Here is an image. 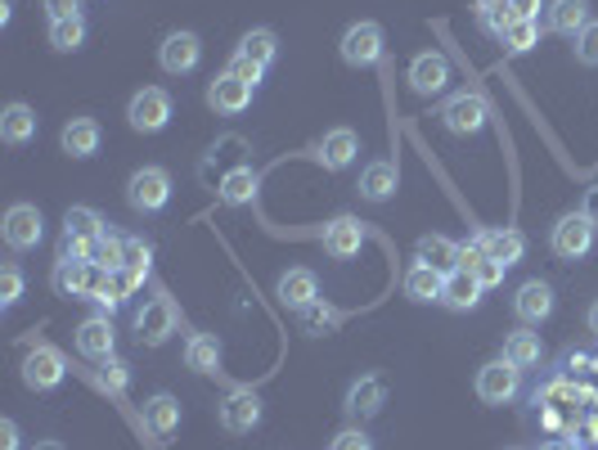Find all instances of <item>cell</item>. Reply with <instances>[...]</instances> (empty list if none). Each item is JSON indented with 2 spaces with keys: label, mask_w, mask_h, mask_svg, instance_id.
I'll return each mask as SVG.
<instances>
[{
  "label": "cell",
  "mask_w": 598,
  "mask_h": 450,
  "mask_svg": "<svg viewBox=\"0 0 598 450\" xmlns=\"http://www.w3.org/2000/svg\"><path fill=\"white\" fill-rule=\"evenodd\" d=\"M127 122H131V131H140V135H158V131L171 122V95H167L163 86L135 91L131 104H127Z\"/></svg>",
  "instance_id": "2"
},
{
  "label": "cell",
  "mask_w": 598,
  "mask_h": 450,
  "mask_svg": "<svg viewBox=\"0 0 598 450\" xmlns=\"http://www.w3.org/2000/svg\"><path fill=\"white\" fill-rule=\"evenodd\" d=\"M504 360H513L517 369H536L545 360V343H540V333L531 324H522L504 338Z\"/></svg>",
  "instance_id": "23"
},
{
  "label": "cell",
  "mask_w": 598,
  "mask_h": 450,
  "mask_svg": "<svg viewBox=\"0 0 598 450\" xmlns=\"http://www.w3.org/2000/svg\"><path fill=\"white\" fill-rule=\"evenodd\" d=\"M589 0H549V32L558 36H581L589 27Z\"/></svg>",
  "instance_id": "24"
},
{
  "label": "cell",
  "mask_w": 598,
  "mask_h": 450,
  "mask_svg": "<svg viewBox=\"0 0 598 450\" xmlns=\"http://www.w3.org/2000/svg\"><path fill=\"white\" fill-rule=\"evenodd\" d=\"M540 0H509V19H536Z\"/></svg>",
  "instance_id": "46"
},
{
  "label": "cell",
  "mask_w": 598,
  "mask_h": 450,
  "mask_svg": "<svg viewBox=\"0 0 598 450\" xmlns=\"http://www.w3.org/2000/svg\"><path fill=\"white\" fill-rule=\"evenodd\" d=\"M176 324H180V316H176V303L167 293H158V297H148V303L140 307V316H135V338H140V347H163L167 338L176 333Z\"/></svg>",
  "instance_id": "3"
},
{
  "label": "cell",
  "mask_w": 598,
  "mask_h": 450,
  "mask_svg": "<svg viewBox=\"0 0 598 450\" xmlns=\"http://www.w3.org/2000/svg\"><path fill=\"white\" fill-rule=\"evenodd\" d=\"M184 365L194 374H216L220 369V338L216 333H194L190 343H184Z\"/></svg>",
  "instance_id": "31"
},
{
  "label": "cell",
  "mask_w": 598,
  "mask_h": 450,
  "mask_svg": "<svg viewBox=\"0 0 598 450\" xmlns=\"http://www.w3.org/2000/svg\"><path fill=\"white\" fill-rule=\"evenodd\" d=\"M360 199L364 203H387L396 190H400V167L396 163H387V158H379V163H369L364 171H360Z\"/></svg>",
  "instance_id": "19"
},
{
  "label": "cell",
  "mask_w": 598,
  "mask_h": 450,
  "mask_svg": "<svg viewBox=\"0 0 598 450\" xmlns=\"http://www.w3.org/2000/svg\"><path fill=\"white\" fill-rule=\"evenodd\" d=\"M261 424V396L252 388H235L226 401H220V428L226 433H252Z\"/></svg>",
  "instance_id": "14"
},
{
  "label": "cell",
  "mask_w": 598,
  "mask_h": 450,
  "mask_svg": "<svg viewBox=\"0 0 598 450\" xmlns=\"http://www.w3.org/2000/svg\"><path fill=\"white\" fill-rule=\"evenodd\" d=\"M360 248H364V225L356 216H333L324 225V252L328 257L351 261V257H360Z\"/></svg>",
  "instance_id": "16"
},
{
  "label": "cell",
  "mask_w": 598,
  "mask_h": 450,
  "mask_svg": "<svg viewBox=\"0 0 598 450\" xmlns=\"http://www.w3.org/2000/svg\"><path fill=\"white\" fill-rule=\"evenodd\" d=\"M23 297V271H19V261H5L0 267V307H14Z\"/></svg>",
  "instance_id": "38"
},
{
  "label": "cell",
  "mask_w": 598,
  "mask_h": 450,
  "mask_svg": "<svg viewBox=\"0 0 598 450\" xmlns=\"http://www.w3.org/2000/svg\"><path fill=\"white\" fill-rule=\"evenodd\" d=\"M441 293H445V275L423 267V261H415V267L405 271V297L409 303H441Z\"/></svg>",
  "instance_id": "29"
},
{
  "label": "cell",
  "mask_w": 598,
  "mask_h": 450,
  "mask_svg": "<svg viewBox=\"0 0 598 450\" xmlns=\"http://www.w3.org/2000/svg\"><path fill=\"white\" fill-rule=\"evenodd\" d=\"M481 280L473 275V271H451L445 275V293H441V303L451 307V311H473L477 303H481Z\"/></svg>",
  "instance_id": "28"
},
{
  "label": "cell",
  "mask_w": 598,
  "mask_h": 450,
  "mask_svg": "<svg viewBox=\"0 0 598 450\" xmlns=\"http://www.w3.org/2000/svg\"><path fill=\"white\" fill-rule=\"evenodd\" d=\"M82 42H86V19H82V14H77V19H59V23H50V50L72 55V50H82Z\"/></svg>",
  "instance_id": "34"
},
{
  "label": "cell",
  "mask_w": 598,
  "mask_h": 450,
  "mask_svg": "<svg viewBox=\"0 0 598 450\" xmlns=\"http://www.w3.org/2000/svg\"><path fill=\"white\" fill-rule=\"evenodd\" d=\"M338 55H343V63L347 68H373L383 59V27L379 23H351L347 32H343V42H338Z\"/></svg>",
  "instance_id": "6"
},
{
  "label": "cell",
  "mask_w": 598,
  "mask_h": 450,
  "mask_svg": "<svg viewBox=\"0 0 598 450\" xmlns=\"http://www.w3.org/2000/svg\"><path fill=\"white\" fill-rule=\"evenodd\" d=\"M252 95H256V86L252 82H243L239 72H220V78H212L207 82V104L216 108V112H226V118H239V112H248L252 108Z\"/></svg>",
  "instance_id": "10"
},
{
  "label": "cell",
  "mask_w": 598,
  "mask_h": 450,
  "mask_svg": "<svg viewBox=\"0 0 598 450\" xmlns=\"http://www.w3.org/2000/svg\"><path fill=\"white\" fill-rule=\"evenodd\" d=\"M297 324H302L307 333H315V338H320V333H333V329L343 324V311H338V307H328L324 297H320V303H311L307 311H297Z\"/></svg>",
  "instance_id": "36"
},
{
  "label": "cell",
  "mask_w": 598,
  "mask_h": 450,
  "mask_svg": "<svg viewBox=\"0 0 598 450\" xmlns=\"http://www.w3.org/2000/svg\"><path fill=\"white\" fill-rule=\"evenodd\" d=\"M113 347H118V333H113V320L108 316H91L77 324V352L86 360H108Z\"/></svg>",
  "instance_id": "18"
},
{
  "label": "cell",
  "mask_w": 598,
  "mask_h": 450,
  "mask_svg": "<svg viewBox=\"0 0 598 450\" xmlns=\"http://www.w3.org/2000/svg\"><path fill=\"white\" fill-rule=\"evenodd\" d=\"M356 154H360V135H356L351 127H338V131H328V135L320 140V163H324L328 171H347V167L356 163Z\"/></svg>",
  "instance_id": "22"
},
{
  "label": "cell",
  "mask_w": 598,
  "mask_h": 450,
  "mask_svg": "<svg viewBox=\"0 0 598 450\" xmlns=\"http://www.w3.org/2000/svg\"><path fill=\"white\" fill-rule=\"evenodd\" d=\"M144 428L154 437H171L180 428V401L171 392H154L144 401Z\"/></svg>",
  "instance_id": "25"
},
{
  "label": "cell",
  "mask_w": 598,
  "mask_h": 450,
  "mask_svg": "<svg viewBox=\"0 0 598 450\" xmlns=\"http://www.w3.org/2000/svg\"><path fill=\"white\" fill-rule=\"evenodd\" d=\"M63 379H68V360H63L59 347L41 343V347L27 352V360H23V383H27L32 392H55Z\"/></svg>",
  "instance_id": "7"
},
{
  "label": "cell",
  "mask_w": 598,
  "mask_h": 450,
  "mask_svg": "<svg viewBox=\"0 0 598 450\" xmlns=\"http://www.w3.org/2000/svg\"><path fill=\"white\" fill-rule=\"evenodd\" d=\"M256 185H261V176H256L252 167H235V171H226V180H220V203H230V208L252 203V199H256Z\"/></svg>",
  "instance_id": "32"
},
{
  "label": "cell",
  "mask_w": 598,
  "mask_h": 450,
  "mask_svg": "<svg viewBox=\"0 0 598 450\" xmlns=\"http://www.w3.org/2000/svg\"><path fill=\"white\" fill-rule=\"evenodd\" d=\"M104 230H108V225H104V216H99L95 208H68V212H63V235H72V239L95 244Z\"/></svg>",
  "instance_id": "33"
},
{
  "label": "cell",
  "mask_w": 598,
  "mask_h": 450,
  "mask_svg": "<svg viewBox=\"0 0 598 450\" xmlns=\"http://www.w3.org/2000/svg\"><path fill=\"white\" fill-rule=\"evenodd\" d=\"M41 5H46L50 23H59V19H77V14H82V0H41Z\"/></svg>",
  "instance_id": "45"
},
{
  "label": "cell",
  "mask_w": 598,
  "mask_h": 450,
  "mask_svg": "<svg viewBox=\"0 0 598 450\" xmlns=\"http://www.w3.org/2000/svg\"><path fill=\"white\" fill-rule=\"evenodd\" d=\"M0 235H5V244H10L14 252L36 248V244L46 239V216H41V208L14 203V208L5 212V221H0Z\"/></svg>",
  "instance_id": "9"
},
{
  "label": "cell",
  "mask_w": 598,
  "mask_h": 450,
  "mask_svg": "<svg viewBox=\"0 0 598 450\" xmlns=\"http://www.w3.org/2000/svg\"><path fill=\"white\" fill-rule=\"evenodd\" d=\"M32 450H63V441H36Z\"/></svg>",
  "instance_id": "52"
},
{
  "label": "cell",
  "mask_w": 598,
  "mask_h": 450,
  "mask_svg": "<svg viewBox=\"0 0 598 450\" xmlns=\"http://www.w3.org/2000/svg\"><path fill=\"white\" fill-rule=\"evenodd\" d=\"M540 450H581V446H576V441H545Z\"/></svg>",
  "instance_id": "50"
},
{
  "label": "cell",
  "mask_w": 598,
  "mask_h": 450,
  "mask_svg": "<svg viewBox=\"0 0 598 450\" xmlns=\"http://www.w3.org/2000/svg\"><path fill=\"white\" fill-rule=\"evenodd\" d=\"M581 212H585V216H589V221L598 225V185H594V190H589V199H585V208H581Z\"/></svg>",
  "instance_id": "49"
},
{
  "label": "cell",
  "mask_w": 598,
  "mask_h": 450,
  "mask_svg": "<svg viewBox=\"0 0 598 450\" xmlns=\"http://www.w3.org/2000/svg\"><path fill=\"white\" fill-rule=\"evenodd\" d=\"M517 392H522V369L513 360L500 356V360H486L477 369V396L486 405H509Z\"/></svg>",
  "instance_id": "5"
},
{
  "label": "cell",
  "mask_w": 598,
  "mask_h": 450,
  "mask_svg": "<svg viewBox=\"0 0 598 450\" xmlns=\"http://www.w3.org/2000/svg\"><path fill=\"white\" fill-rule=\"evenodd\" d=\"M0 450H19V424L0 419Z\"/></svg>",
  "instance_id": "47"
},
{
  "label": "cell",
  "mask_w": 598,
  "mask_h": 450,
  "mask_svg": "<svg viewBox=\"0 0 598 450\" xmlns=\"http://www.w3.org/2000/svg\"><path fill=\"white\" fill-rule=\"evenodd\" d=\"M576 59L585 68H598V23H589L581 36H576Z\"/></svg>",
  "instance_id": "40"
},
{
  "label": "cell",
  "mask_w": 598,
  "mask_h": 450,
  "mask_svg": "<svg viewBox=\"0 0 598 450\" xmlns=\"http://www.w3.org/2000/svg\"><path fill=\"white\" fill-rule=\"evenodd\" d=\"M549 248H553V257H563V261H581V257L594 248V221H589L585 212H567V216H558Z\"/></svg>",
  "instance_id": "8"
},
{
  "label": "cell",
  "mask_w": 598,
  "mask_h": 450,
  "mask_svg": "<svg viewBox=\"0 0 598 450\" xmlns=\"http://www.w3.org/2000/svg\"><path fill=\"white\" fill-rule=\"evenodd\" d=\"M415 257L423 261V267L441 271V275L459 271V244H455V239H445V235H423L419 248H415Z\"/></svg>",
  "instance_id": "27"
},
{
  "label": "cell",
  "mask_w": 598,
  "mask_h": 450,
  "mask_svg": "<svg viewBox=\"0 0 598 450\" xmlns=\"http://www.w3.org/2000/svg\"><path fill=\"white\" fill-rule=\"evenodd\" d=\"M441 122H445V131H451V135H477L486 127V99L468 95V91L451 95V99L441 104Z\"/></svg>",
  "instance_id": "11"
},
{
  "label": "cell",
  "mask_w": 598,
  "mask_h": 450,
  "mask_svg": "<svg viewBox=\"0 0 598 450\" xmlns=\"http://www.w3.org/2000/svg\"><path fill=\"white\" fill-rule=\"evenodd\" d=\"M104 369H99V383L108 388V392H122L127 388V365L118 360V356H108V360H99Z\"/></svg>",
  "instance_id": "41"
},
{
  "label": "cell",
  "mask_w": 598,
  "mask_h": 450,
  "mask_svg": "<svg viewBox=\"0 0 598 450\" xmlns=\"http://www.w3.org/2000/svg\"><path fill=\"white\" fill-rule=\"evenodd\" d=\"M275 293H279V303H284V307L307 311L311 303H320V280H315V271L297 267V271H284V275H279Z\"/></svg>",
  "instance_id": "20"
},
{
  "label": "cell",
  "mask_w": 598,
  "mask_h": 450,
  "mask_svg": "<svg viewBox=\"0 0 598 450\" xmlns=\"http://www.w3.org/2000/svg\"><path fill=\"white\" fill-rule=\"evenodd\" d=\"M140 284H144V275H140V271H127V267H122V271H113V303L131 297Z\"/></svg>",
  "instance_id": "44"
},
{
  "label": "cell",
  "mask_w": 598,
  "mask_h": 450,
  "mask_svg": "<svg viewBox=\"0 0 598 450\" xmlns=\"http://www.w3.org/2000/svg\"><path fill=\"white\" fill-rule=\"evenodd\" d=\"M127 203L135 212H163L171 203V176L163 167H140L127 180Z\"/></svg>",
  "instance_id": "4"
},
{
  "label": "cell",
  "mask_w": 598,
  "mask_h": 450,
  "mask_svg": "<svg viewBox=\"0 0 598 450\" xmlns=\"http://www.w3.org/2000/svg\"><path fill=\"white\" fill-rule=\"evenodd\" d=\"M122 257H127V235H118V230H104V235L95 239L91 261H99L104 271H122Z\"/></svg>",
  "instance_id": "37"
},
{
  "label": "cell",
  "mask_w": 598,
  "mask_h": 450,
  "mask_svg": "<svg viewBox=\"0 0 598 450\" xmlns=\"http://www.w3.org/2000/svg\"><path fill=\"white\" fill-rule=\"evenodd\" d=\"M328 450H373V437L360 433V428H343L338 437L328 441Z\"/></svg>",
  "instance_id": "42"
},
{
  "label": "cell",
  "mask_w": 598,
  "mask_h": 450,
  "mask_svg": "<svg viewBox=\"0 0 598 450\" xmlns=\"http://www.w3.org/2000/svg\"><path fill=\"white\" fill-rule=\"evenodd\" d=\"M203 59V42L194 32H171L167 42L158 46V63L163 72H171V78H184V72H194Z\"/></svg>",
  "instance_id": "12"
},
{
  "label": "cell",
  "mask_w": 598,
  "mask_h": 450,
  "mask_svg": "<svg viewBox=\"0 0 598 450\" xmlns=\"http://www.w3.org/2000/svg\"><path fill=\"white\" fill-rule=\"evenodd\" d=\"M409 86H415V95H441L451 86V59L441 50L415 55V63H409Z\"/></svg>",
  "instance_id": "13"
},
{
  "label": "cell",
  "mask_w": 598,
  "mask_h": 450,
  "mask_svg": "<svg viewBox=\"0 0 598 450\" xmlns=\"http://www.w3.org/2000/svg\"><path fill=\"white\" fill-rule=\"evenodd\" d=\"M509 0H477V14H504Z\"/></svg>",
  "instance_id": "48"
},
{
  "label": "cell",
  "mask_w": 598,
  "mask_h": 450,
  "mask_svg": "<svg viewBox=\"0 0 598 450\" xmlns=\"http://www.w3.org/2000/svg\"><path fill=\"white\" fill-rule=\"evenodd\" d=\"M59 144H63V154H68V158H95V154H99V144H104V131H99L95 118H72V122L63 127Z\"/></svg>",
  "instance_id": "21"
},
{
  "label": "cell",
  "mask_w": 598,
  "mask_h": 450,
  "mask_svg": "<svg viewBox=\"0 0 598 450\" xmlns=\"http://www.w3.org/2000/svg\"><path fill=\"white\" fill-rule=\"evenodd\" d=\"M585 320H589V333H594V338H598V303H594V307H589V316H585Z\"/></svg>",
  "instance_id": "51"
},
{
  "label": "cell",
  "mask_w": 598,
  "mask_h": 450,
  "mask_svg": "<svg viewBox=\"0 0 598 450\" xmlns=\"http://www.w3.org/2000/svg\"><path fill=\"white\" fill-rule=\"evenodd\" d=\"M148 261H154V248H148L144 239H131V235H127V257H122V267L148 275Z\"/></svg>",
  "instance_id": "39"
},
{
  "label": "cell",
  "mask_w": 598,
  "mask_h": 450,
  "mask_svg": "<svg viewBox=\"0 0 598 450\" xmlns=\"http://www.w3.org/2000/svg\"><path fill=\"white\" fill-rule=\"evenodd\" d=\"M504 271H509V267H504V261H495V257H481L473 275L481 280V288H495V284H504Z\"/></svg>",
  "instance_id": "43"
},
{
  "label": "cell",
  "mask_w": 598,
  "mask_h": 450,
  "mask_svg": "<svg viewBox=\"0 0 598 450\" xmlns=\"http://www.w3.org/2000/svg\"><path fill=\"white\" fill-rule=\"evenodd\" d=\"M513 311H517V320L522 324H545L549 316H553V288L545 284V280H527V284H517V293H513Z\"/></svg>",
  "instance_id": "15"
},
{
  "label": "cell",
  "mask_w": 598,
  "mask_h": 450,
  "mask_svg": "<svg viewBox=\"0 0 598 450\" xmlns=\"http://www.w3.org/2000/svg\"><path fill=\"white\" fill-rule=\"evenodd\" d=\"M36 127H41V118H36L27 104H10L5 112H0V135H5V144H27V140H36Z\"/></svg>",
  "instance_id": "30"
},
{
  "label": "cell",
  "mask_w": 598,
  "mask_h": 450,
  "mask_svg": "<svg viewBox=\"0 0 598 450\" xmlns=\"http://www.w3.org/2000/svg\"><path fill=\"white\" fill-rule=\"evenodd\" d=\"M477 239H481L486 257L504 261V267H517L522 252H527V239H522V230H513V225H500V230H481Z\"/></svg>",
  "instance_id": "26"
},
{
  "label": "cell",
  "mask_w": 598,
  "mask_h": 450,
  "mask_svg": "<svg viewBox=\"0 0 598 450\" xmlns=\"http://www.w3.org/2000/svg\"><path fill=\"white\" fill-rule=\"evenodd\" d=\"M383 401H387V383L379 379V374H360V379L347 388V415L351 419H373L383 410Z\"/></svg>",
  "instance_id": "17"
},
{
  "label": "cell",
  "mask_w": 598,
  "mask_h": 450,
  "mask_svg": "<svg viewBox=\"0 0 598 450\" xmlns=\"http://www.w3.org/2000/svg\"><path fill=\"white\" fill-rule=\"evenodd\" d=\"M279 59V42H275V32L271 27H252L243 42H239V50H235V59H230V72H239L243 82H261L266 78V68Z\"/></svg>",
  "instance_id": "1"
},
{
  "label": "cell",
  "mask_w": 598,
  "mask_h": 450,
  "mask_svg": "<svg viewBox=\"0 0 598 450\" xmlns=\"http://www.w3.org/2000/svg\"><path fill=\"white\" fill-rule=\"evenodd\" d=\"M500 42H504L509 55H527V50L540 46V23H536V19H513Z\"/></svg>",
  "instance_id": "35"
}]
</instances>
